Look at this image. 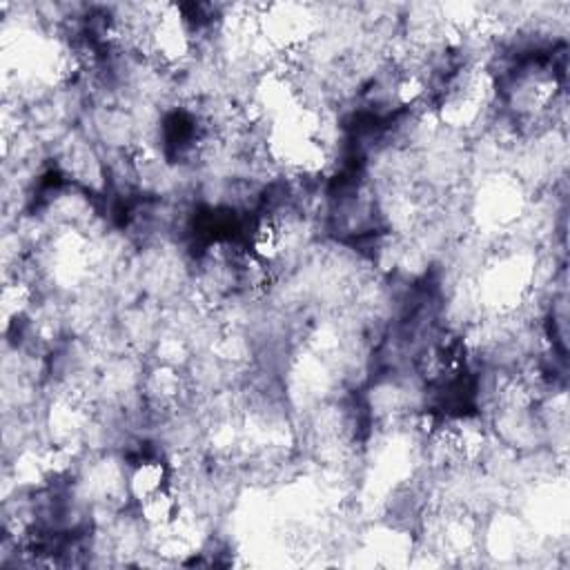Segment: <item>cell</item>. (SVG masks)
I'll list each match as a JSON object with an SVG mask.
<instances>
[{
	"label": "cell",
	"mask_w": 570,
	"mask_h": 570,
	"mask_svg": "<svg viewBox=\"0 0 570 570\" xmlns=\"http://www.w3.org/2000/svg\"><path fill=\"white\" fill-rule=\"evenodd\" d=\"M171 468L169 461L151 454H140L134 461H127V494L134 503L145 501L147 497L169 488Z\"/></svg>",
	"instance_id": "cell-1"
}]
</instances>
